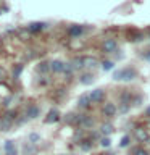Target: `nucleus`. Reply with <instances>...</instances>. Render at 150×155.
Listing matches in <instances>:
<instances>
[{"instance_id": "18", "label": "nucleus", "mask_w": 150, "mask_h": 155, "mask_svg": "<svg viewBox=\"0 0 150 155\" xmlns=\"http://www.w3.org/2000/svg\"><path fill=\"white\" fill-rule=\"evenodd\" d=\"M41 142V136L36 134V133H31L29 134V144H32V145H36Z\"/></svg>"}, {"instance_id": "21", "label": "nucleus", "mask_w": 150, "mask_h": 155, "mask_svg": "<svg viewBox=\"0 0 150 155\" xmlns=\"http://www.w3.org/2000/svg\"><path fill=\"white\" fill-rule=\"evenodd\" d=\"M48 70H50V63H47V61L41 63V66H39V71H41V73H47Z\"/></svg>"}, {"instance_id": "23", "label": "nucleus", "mask_w": 150, "mask_h": 155, "mask_svg": "<svg viewBox=\"0 0 150 155\" xmlns=\"http://www.w3.org/2000/svg\"><path fill=\"white\" fill-rule=\"evenodd\" d=\"M113 66H115V63H113V61H108V60H106V61H103V65H102V68H103L105 71H110Z\"/></svg>"}, {"instance_id": "32", "label": "nucleus", "mask_w": 150, "mask_h": 155, "mask_svg": "<svg viewBox=\"0 0 150 155\" xmlns=\"http://www.w3.org/2000/svg\"><path fill=\"white\" fill-rule=\"evenodd\" d=\"M147 115L150 116V107H148V108H147Z\"/></svg>"}, {"instance_id": "25", "label": "nucleus", "mask_w": 150, "mask_h": 155, "mask_svg": "<svg viewBox=\"0 0 150 155\" xmlns=\"http://www.w3.org/2000/svg\"><path fill=\"white\" fill-rule=\"evenodd\" d=\"M132 155H150V153H148L145 149H142V147H137V149L134 150V153H132Z\"/></svg>"}, {"instance_id": "11", "label": "nucleus", "mask_w": 150, "mask_h": 155, "mask_svg": "<svg viewBox=\"0 0 150 155\" xmlns=\"http://www.w3.org/2000/svg\"><path fill=\"white\" fill-rule=\"evenodd\" d=\"M71 66H73V70H81V68L84 66V57H76L74 60L71 61Z\"/></svg>"}, {"instance_id": "19", "label": "nucleus", "mask_w": 150, "mask_h": 155, "mask_svg": "<svg viewBox=\"0 0 150 155\" xmlns=\"http://www.w3.org/2000/svg\"><path fill=\"white\" fill-rule=\"evenodd\" d=\"M92 81H94L92 74H82L81 76V82H82V84H90Z\"/></svg>"}, {"instance_id": "1", "label": "nucleus", "mask_w": 150, "mask_h": 155, "mask_svg": "<svg viewBox=\"0 0 150 155\" xmlns=\"http://www.w3.org/2000/svg\"><path fill=\"white\" fill-rule=\"evenodd\" d=\"M113 78L116 81H132L134 78H137V73L132 68H123V70L116 71L113 74Z\"/></svg>"}, {"instance_id": "17", "label": "nucleus", "mask_w": 150, "mask_h": 155, "mask_svg": "<svg viewBox=\"0 0 150 155\" xmlns=\"http://www.w3.org/2000/svg\"><path fill=\"white\" fill-rule=\"evenodd\" d=\"M44 28H45V24H44V23H31V24L28 26V29H29V31H32V32L42 31Z\"/></svg>"}, {"instance_id": "10", "label": "nucleus", "mask_w": 150, "mask_h": 155, "mask_svg": "<svg viewBox=\"0 0 150 155\" xmlns=\"http://www.w3.org/2000/svg\"><path fill=\"white\" fill-rule=\"evenodd\" d=\"M58 118H60V113H58V110H50L48 111V115H47V118H45V121L47 123H53V121H58Z\"/></svg>"}, {"instance_id": "5", "label": "nucleus", "mask_w": 150, "mask_h": 155, "mask_svg": "<svg viewBox=\"0 0 150 155\" xmlns=\"http://www.w3.org/2000/svg\"><path fill=\"white\" fill-rule=\"evenodd\" d=\"M3 152H5V155H16V147H15L13 140H5Z\"/></svg>"}, {"instance_id": "13", "label": "nucleus", "mask_w": 150, "mask_h": 155, "mask_svg": "<svg viewBox=\"0 0 150 155\" xmlns=\"http://www.w3.org/2000/svg\"><path fill=\"white\" fill-rule=\"evenodd\" d=\"M77 104H79L81 108H87V107L90 105V97L89 95H81L79 100H77Z\"/></svg>"}, {"instance_id": "7", "label": "nucleus", "mask_w": 150, "mask_h": 155, "mask_svg": "<svg viewBox=\"0 0 150 155\" xmlns=\"http://www.w3.org/2000/svg\"><path fill=\"white\" fill-rule=\"evenodd\" d=\"M50 70L53 73H63V70H65V63H63L61 60H53L50 63Z\"/></svg>"}, {"instance_id": "26", "label": "nucleus", "mask_w": 150, "mask_h": 155, "mask_svg": "<svg viewBox=\"0 0 150 155\" xmlns=\"http://www.w3.org/2000/svg\"><path fill=\"white\" fill-rule=\"evenodd\" d=\"M21 71H23V66H21V65H18V66L13 70V76H15V78H18L19 74H21Z\"/></svg>"}, {"instance_id": "14", "label": "nucleus", "mask_w": 150, "mask_h": 155, "mask_svg": "<svg viewBox=\"0 0 150 155\" xmlns=\"http://www.w3.org/2000/svg\"><path fill=\"white\" fill-rule=\"evenodd\" d=\"M11 126H13V121H10V120H7V118H2V121H0V129L2 131H10L11 129Z\"/></svg>"}, {"instance_id": "29", "label": "nucleus", "mask_w": 150, "mask_h": 155, "mask_svg": "<svg viewBox=\"0 0 150 155\" xmlns=\"http://www.w3.org/2000/svg\"><path fill=\"white\" fill-rule=\"evenodd\" d=\"M119 111H121V113H126V111H129V105H121Z\"/></svg>"}, {"instance_id": "33", "label": "nucleus", "mask_w": 150, "mask_h": 155, "mask_svg": "<svg viewBox=\"0 0 150 155\" xmlns=\"http://www.w3.org/2000/svg\"><path fill=\"white\" fill-rule=\"evenodd\" d=\"M0 13H2V8H0Z\"/></svg>"}, {"instance_id": "15", "label": "nucleus", "mask_w": 150, "mask_h": 155, "mask_svg": "<svg viewBox=\"0 0 150 155\" xmlns=\"http://www.w3.org/2000/svg\"><path fill=\"white\" fill-rule=\"evenodd\" d=\"M100 133L103 134L105 137H108V136H110L111 133H113V126H111V124H108V123H106V124H102V128H100Z\"/></svg>"}, {"instance_id": "27", "label": "nucleus", "mask_w": 150, "mask_h": 155, "mask_svg": "<svg viewBox=\"0 0 150 155\" xmlns=\"http://www.w3.org/2000/svg\"><path fill=\"white\" fill-rule=\"evenodd\" d=\"M81 147H82V150H90L92 149L90 140H84V144H81Z\"/></svg>"}, {"instance_id": "28", "label": "nucleus", "mask_w": 150, "mask_h": 155, "mask_svg": "<svg viewBox=\"0 0 150 155\" xmlns=\"http://www.w3.org/2000/svg\"><path fill=\"white\" fill-rule=\"evenodd\" d=\"M140 102H142V97H135L132 100V105H140Z\"/></svg>"}, {"instance_id": "30", "label": "nucleus", "mask_w": 150, "mask_h": 155, "mask_svg": "<svg viewBox=\"0 0 150 155\" xmlns=\"http://www.w3.org/2000/svg\"><path fill=\"white\" fill-rule=\"evenodd\" d=\"M3 78H5V70L0 66V79H3Z\"/></svg>"}, {"instance_id": "2", "label": "nucleus", "mask_w": 150, "mask_h": 155, "mask_svg": "<svg viewBox=\"0 0 150 155\" xmlns=\"http://www.w3.org/2000/svg\"><path fill=\"white\" fill-rule=\"evenodd\" d=\"M102 50L105 53H115L118 50V42L115 39H105L103 44H102Z\"/></svg>"}, {"instance_id": "9", "label": "nucleus", "mask_w": 150, "mask_h": 155, "mask_svg": "<svg viewBox=\"0 0 150 155\" xmlns=\"http://www.w3.org/2000/svg\"><path fill=\"white\" fill-rule=\"evenodd\" d=\"M23 153H24V155H36V153H37L36 145H32V144H24V145H23Z\"/></svg>"}, {"instance_id": "6", "label": "nucleus", "mask_w": 150, "mask_h": 155, "mask_svg": "<svg viewBox=\"0 0 150 155\" xmlns=\"http://www.w3.org/2000/svg\"><path fill=\"white\" fill-rule=\"evenodd\" d=\"M102 111H103V115L106 118H111V116H115V113H116V105L115 104H105Z\"/></svg>"}, {"instance_id": "8", "label": "nucleus", "mask_w": 150, "mask_h": 155, "mask_svg": "<svg viewBox=\"0 0 150 155\" xmlns=\"http://www.w3.org/2000/svg\"><path fill=\"white\" fill-rule=\"evenodd\" d=\"M134 134H135V139H137V142H145V140L148 139V134H147V131H145V129L137 128V129L134 131Z\"/></svg>"}, {"instance_id": "16", "label": "nucleus", "mask_w": 150, "mask_h": 155, "mask_svg": "<svg viewBox=\"0 0 150 155\" xmlns=\"http://www.w3.org/2000/svg\"><path fill=\"white\" fill-rule=\"evenodd\" d=\"M97 58H94V57H84V66H87V68H94V66H97Z\"/></svg>"}, {"instance_id": "20", "label": "nucleus", "mask_w": 150, "mask_h": 155, "mask_svg": "<svg viewBox=\"0 0 150 155\" xmlns=\"http://www.w3.org/2000/svg\"><path fill=\"white\" fill-rule=\"evenodd\" d=\"M3 118H7V120H10V121L16 120V111H15V110H8L7 113H5V116H3Z\"/></svg>"}, {"instance_id": "24", "label": "nucleus", "mask_w": 150, "mask_h": 155, "mask_svg": "<svg viewBox=\"0 0 150 155\" xmlns=\"http://www.w3.org/2000/svg\"><path fill=\"white\" fill-rule=\"evenodd\" d=\"M100 145H102V147H110V145H111L110 137H102L100 139Z\"/></svg>"}, {"instance_id": "3", "label": "nucleus", "mask_w": 150, "mask_h": 155, "mask_svg": "<svg viewBox=\"0 0 150 155\" xmlns=\"http://www.w3.org/2000/svg\"><path fill=\"white\" fill-rule=\"evenodd\" d=\"M89 97H90V102H97V104H99V102H102L105 99V92L102 89H94L89 94Z\"/></svg>"}, {"instance_id": "12", "label": "nucleus", "mask_w": 150, "mask_h": 155, "mask_svg": "<svg viewBox=\"0 0 150 155\" xmlns=\"http://www.w3.org/2000/svg\"><path fill=\"white\" fill-rule=\"evenodd\" d=\"M82 31H84V29H82V26H77V24H74V26H71L70 28V36L71 37H77V36H81L82 34Z\"/></svg>"}, {"instance_id": "31", "label": "nucleus", "mask_w": 150, "mask_h": 155, "mask_svg": "<svg viewBox=\"0 0 150 155\" xmlns=\"http://www.w3.org/2000/svg\"><path fill=\"white\" fill-rule=\"evenodd\" d=\"M145 60H150V53H147V55H145Z\"/></svg>"}, {"instance_id": "4", "label": "nucleus", "mask_w": 150, "mask_h": 155, "mask_svg": "<svg viewBox=\"0 0 150 155\" xmlns=\"http://www.w3.org/2000/svg\"><path fill=\"white\" fill-rule=\"evenodd\" d=\"M39 115H41V108L36 107V105H31L26 110V118H29V120H36Z\"/></svg>"}, {"instance_id": "22", "label": "nucleus", "mask_w": 150, "mask_h": 155, "mask_svg": "<svg viewBox=\"0 0 150 155\" xmlns=\"http://www.w3.org/2000/svg\"><path fill=\"white\" fill-rule=\"evenodd\" d=\"M129 144H131V139H129V136H124V137L121 139V142H119V147H128Z\"/></svg>"}]
</instances>
